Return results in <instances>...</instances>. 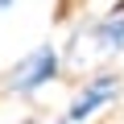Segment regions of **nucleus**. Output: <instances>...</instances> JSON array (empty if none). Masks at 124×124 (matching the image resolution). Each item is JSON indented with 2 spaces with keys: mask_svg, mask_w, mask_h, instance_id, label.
<instances>
[{
  "mask_svg": "<svg viewBox=\"0 0 124 124\" xmlns=\"http://www.w3.org/2000/svg\"><path fill=\"white\" fill-rule=\"evenodd\" d=\"M116 91H120V79H116V75H95V79L87 83V91L70 103L66 116H70V120H87V116H95V112H99Z\"/></svg>",
  "mask_w": 124,
  "mask_h": 124,
  "instance_id": "f03ea898",
  "label": "nucleus"
},
{
  "mask_svg": "<svg viewBox=\"0 0 124 124\" xmlns=\"http://www.w3.org/2000/svg\"><path fill=\"white\" fill-rule=\"evenodd\" d=\"M8 4H13V0H0V13H4V8H8Z\"/></svg>",
  "mask_w": 124,
  "mask_h": 124,
  "instance_id": "20e7f679",
  "label": "nucleus"
},
{
  "mask_svg": "<svg viewBox=\"0 0 124 124\" xmlns=\"http://www.w3.org/2000/svg\"><path fill=\"white\" fill-rule=\"evenodd\" d=\"M95 41H99L103 50H124V0L95 25Z\"/></svg>",
  "mask_w": 124,
  "mask_h": 124,
  "instance_id": "7ed1b4c3",
  "label": "nucleus"
},
{
  "mask_svg": "<svg viewBox=\"0 0 124 124\" xmlns=\"http://www.w3.org/2000/svg\"><path fill=\"white\" fill-rule=\"evenodd\" d=\"M54 75H58V50H54V46H37V50H29L17 66H13L8 91L29 95V91H37V87H46Z\"/></svg>",
  "mask_w": 124,
  "mask_h": 124,
  "instance_id": "f257e3e1",
  "label": "nucleus"
}]
</instances>
